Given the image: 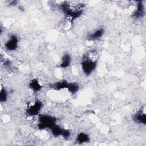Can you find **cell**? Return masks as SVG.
Here are the masks:
<instances>
[{"label":"cell","mask_w":146,"mask_h":146,"mask_svg":"<svg viewBox=\"0 0 146 146\" xmlns=\"http://www.w3.org/2000/svg\"><path fill=\"white\" fill-rule=\"evenodd\" d=\"M98 59L99 54L95 49L89 50L83 54L80 64L84 74L89 76L95 70Z\"/></svg>","instance_id":"cell-1"},{"label":"cell","mask_w":146,"mask_h":146,"mask_svg":"<svg viewBox=\"0 0 146 146\" xmlns=\"http://www.w3.org/2000/svg\"><path fill=\"white\" fill-rule=\"evenodd\" d=\"M60 8L63 12L73 21L79 18L83 14L84 5L82 3L78 5H70L67 2H63L61 4Z\"/></svg>","instance_id":"cell-2"},{"label":"cell","mask_w":146,"mask_h":146,"mask_svg":"<svg viewBox=\"0 0 146 146\" xmlns=\"http://www.w3.org/2000/svg\"><path fill=\"white\" fill-rule=\"evenodd\" d=\"M56 119L50 115L40 114L38 117V128L40 130L46 129H50L54 125L56 124Z\"/></svg>","instance_id":"cell-3"},{"label":"cell","mask_w":146,"mask_h":146,"mask_svg":"<svg viewBox=\"0 0 146 146\" xmlns=\"http://www.w3.org/2000/svg\"><path fill=\"white\" fill-rule=\"evenodd\" d=\"M43 103L39 100H35L31 104L28 106L26 110V113L27 116L34 117L39 115V113L43 107Z\"/></svg>","instance_id":"cell-4"},{"label":"cell","mask_w":146,"mask_h":146,"mask_svg":"<svg viewBox=\"0 0 146 146\" xmlns=\"http://www.w3.org/2000/svg\"><path fill=\"white\" fill-rule=\"evenodd\" d=\"M132 119L133 121L140 124L145 125L146 123V114H145V107L144 106L141 107L133 116Z\"/></svg>","instance_id":"cell-5"},{"label":"cell","mask_w":146,"mask_h":146,"mask_svg":"<svg viewBox=\"0 0 146 146\" xmlns=\"http://www.w3.org/2000/svg\"><path fill=\"white\" fill-rule=\"evenodd\" d=\"M18 43L19 39L18 36L14 34H12L5 44V48L10 51H15L18 48Z\"/></svg>","instance_id":"cell-6"},{"label":"cell","mask_w":146,"mask_h":146,"mask_svg":"<svg viewBox=\"0 0 146 146\" xmlns=\"http://www.w3.org/2000/svg\"><path fill=\"white\" fill-rule=\"evenodd\" d=\"M145 14V8L142 1H138L136 9L132 13V17L135 18H142Z\"/></svg>","instance_id":"cell-7"},{"label":"cell","mask_w":146,"mask_h":146,"mask_svg":"<svg viewBox=\"0 0 146 146\" xmlns=\"http://www.w3.org/2000/svg\"><path fill=\"white\" fill-rule=\"evenodd\" d=\"M104 31L103 28H99L87 36V39L90 41H95L99 39L104 34Z\"/></svg>","instance_id":"cell-8"},{"label":"cell","mask_w":146,"mask_h":146,"mask_svg":"<svg viewBox=\"0 0 146 146\" xmlns=\"http://www.w3.org/2000/svg\"><path fill=\"white\" fill-rule=\"evenodd\" d=\"M90 141V137L89 135L85 132H79L75 139V141L76 143L79 144H82L84 143H87Z\"/></svg>","instance_id":"cell-9"},{"label":"cell","mask_w":146,"mask_h":146,"mask_svg":"<svg viewBox=\"0 0 146 146\" xmlns=\"http://www.w3.org/2000/svg\"><path fill=\"white\" fill-rule=\"evenodd\" d=\"M29 88L34 92H38L42 89V85L36 79H31L29 83Z\"/></svg>","instance_id":"cell-10"},{"label":"cell","mask_w":146,"mask_h":146,"mask_svg":"<svg viewBox=\"0 0 146 146\" xmlns=\"http://www.w3.org/2000/svg\"><path fill=\"white\" fill-rule=\"evenodd\" d=\"M71 62V58L70 55L68 54H66L63 55V56L61 59L59 67L62 68H67L69 67V66L70 65Z\"/></svg>","instance_id":"cell-11"},{"label":"cell","mask_w":146,"mask_h":146,"mask_svg":"<svg viewBox=\"0 0 146 146\" xmlns=\"http://www.w3.org/2000/svg\"><path fill=\"white\" fill-rule=\"evenodd\" d=\"M68 84V82L67 81H66L65 80H63L59 81V82L53 83L51 87L55 90L60 91L63 89L67 88Z\"/></svg>","instance_id":"cell-12"},{"label":"cell","mask_w":146,"mask_h":146,"mask_svg":"<svg viewBox=\"0 0 146 146\" xmlns=\"http://www.w3.org/2000/svg\"><path fill=\"white\" fill-rule=\"evenodd\" d=\"M63 129V128H61L59 125L56 124L50 129V131L51 132L52 135L54 137H57L59 136H62Z\"/></svg>","instance_id":"cell-13"},{"label":"cell","mask_w":146,"mask_h":146,"mask_svg":"<svg viewBox=\"0 0 146 146\" xmlns=\"http://www.w3.org/2000/svg\"><path fill=\"white\" fill-rule=\"evenodd\" d=\"M67 89L72 94H76L79 90V86L75 82H68Z\"/></svg>","instance_id":"cell-14"},{"label":"cell","mask_w":146,"mask_h":146,"mask_svg":"<svg viewBox=\"0 0 146 146\" xmlns=\"http://www.w3.org/2000/svg\"><path fill=\"white\" fill-rule=\"evenodd\" d=\"M7 99V93L6 89L3 87H1L0 91V101L1 102H5Z\"/></svg>","instance_id":"cell-15"},{"label":"cell","mask_w":146,"mask_h":146,"mask_svg":"<svg viewBox=\"0 0 146 146\" xmlns=\"http://www.w3.org/2000/svg\"><path fill=\"white\" fill-rule=\"evenodd\" d=\"M70 136H71L70 131L68 129L63 128L62 134V136L63 137V138L65 140H68L69 139V137H70Z\"/></svg>","instance_id":"cell-16"},{"label":"cell","mask_w":146,"mask_h":146,"mask_svg":"<svg viewBox=\"0 0 146 146\" xmlns=\"http://www.w3.org/2000/svg\"><path fill=\"white\" fill-rule=\"evenodd\" d=\"M17 2H17V1H11V2H10V5H11V6H14V5H17Z\"/></svg>","instance_id":"cell-17"}]
</instances>
